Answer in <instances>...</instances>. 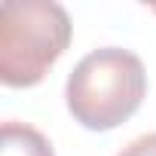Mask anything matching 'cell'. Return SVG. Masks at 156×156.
Instances as JSON below:
<instances>
[{"label":"cell","mask_w":156,"mask_h":156,"mask_svg":"<svg viewBox=\"0 0 156 156\" xmlns=\"http://www.w3.org/2000/svg\"><path fill=\"white\" fill-rule=\"evenodd\" d=\"M0 156H55L49 138L19 119H6L0 132Z\"/></svg>","instance_id":"cell-3"},{"label":"cell","mask_w":156,"mask_h":156,"mask_svg":"<svg viewBox=\"0 0 156 156\" xmlns=\"http://www.w3.org/2000/svg\"><path fill=\"white\" fill-rule=\"evenodd\" d=\"M116 156H156V132H150V135H141V138L129 141Z\"/></svg>","instance_id":"cell-4"},{"label":"cell","mask_w":156,"mask_h":156,"mask_svg":"<svg viewBox=\"0 0 156 156\" xmlns=\"http://www.w3.org/2000/svg\"><path fill=\"white\" fill-rule=\"evenodd\" d=\"M147 95L144 61L122 46L92 49L73 64L64 83L70 116L89 132H110L141 107Z\"/></svg>","instance_id":"cell-1"},{"label":"cell","mask_w":156,"mask_h":156,"mask_svg":"<svg viewBox=\"0 0 156 156\" xmlns=\"http://www.w3.org/2000/svg\"><path fill=\"white\" fill-rule=\"evenodd\" d=\"M70 43V16L52 0H6L0 6V83L37 86Z\"/></svg>","instance_id":"cell-2"}]
</instances>
